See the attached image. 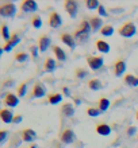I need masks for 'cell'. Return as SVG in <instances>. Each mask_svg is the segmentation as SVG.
Instances as JSON below:
<instances>
[{
  "label": "cell",
  "mask_w": 138,
  "mask_h": 148,
  "mask_svg": "<svg viewBox=\"0 0 138 148\" xmlns=\"http://www.w3.org/2000/svg\"><path fill=\"white\" fill-rule=\"evenodd\" d=\"M92 28H91V23H89V20H81L79 24V27L75 30V36L76 40H79V42H85L88 38H89V34H91Z\"/></svg>",
  "instance_id": "obj_1"
},
{
  "label": "cell",
  "mask_w": 138,
  "mask_h": 148,
  "mask_svg": "<svg viewBox=\"0 0 138 148\" xmlns=\"http://www.w3.org/2000/svg\"><path fill=\"white\" fill-rule=\"evenodd\" d=\"M135 32H137V27H135V24L133 23V22H126L122 27L119 28V35L125 36V38L134 36Z\"/></svg>",
  "instance_id": "obj_2"
},
{
  "label": "cell",
  "mask_w": 138,
  "mask_h": 148,
  "mask_svg": "<svg viewBox=\"0 0 138 148\" xmlns=\"http://www.w3.org/2000/svg\"><path fill=\"white\" fill-rule=\"evenodd\" d=\"M58 137H60V141L64 143V144H72L76 140V133L71 128H65L60 132Z\"/></svg>",
  "instance_id": "obj_3"
},
{
  "label": "cell",
  "mask_w": 138,
  "mask_h": 148,
  "mask_svg": "<svg viewBox=\"0 0 138 148\" xmlns=\"http://www.w3.org/2000/svg\"><path fill=\"white\" fill-rule=\"evenodd\" d=\"M16 12V5L14 3H3L0 5V15L3 18H12Z\"/></svg>",
  "instance_id": "obj_4"
},
{
  "label": "cell",
  "mask_w": 138,
  "mask_h": 148,
  "mask_svg": "<svg viewBox=\"0 0 138 148\" xmlns=\"http://www.w3.org/2000/svg\"><path fill=\"white\" fill-rule=\"evenodd\" d=\"M87 63L91 70H99V69H102L104 61H103L102 57H98V55H88Z\"/></svg>",
  "instance_id": "obj_5"
},
{
  "label": "cell",
  "mask_w": 138,
  "mask_h": 148,
  "mask_svg": "<svg viewBox=\"0 0 138 148\" xmlns=\"http://www.w3.org/2000/svg\"><path fill=\"white\" fill-rule=\"evenodd\" d=\"M64 8H65V11L68 12V15L71 16V18H76L77 11H79V5H77L76 1H73V0H67V1L64 3Z\"/></svg>",
  "instance_id": "obj_6"
},
{
  "label": "cell",
  "mask_w": 138,
  "mask_h": 148,
  "mask_svg": "<svg viewBox=\"0 0 138 148\" xmlns=\"http://www.w3.org/2000/svg\"><path fill=\"white\" fill-rule=\"evenodd\" d=\"M3 104L6 106H8V108H15V106H18V104H19V97H18L16 94L10 92V93H7L4 96Z\"/></svg>",
  "instance_id": "obj_7"
},
{
  "label": "cell",
  "mask_w": 138,
  "mask_h": 148,
  "mask_svg": "<svg viewBox=\"0 0 138 148\" xmlns=\"http://www.w3.org/2000/svg\"><path fill=\"white\" fill-rule=\"evenodd\" d=\"M50 45H51L50 35H47V34H42V35L38 38V49H40L41 53H45V51L49 49Z\"/></svg>",
  "instance_id": "obj_8"
},
{
  "label": "cell",
  "mask_w": 138,
  "mask_h": 148,
  "mask_svg": "<svg viewBox=\"0 0 138 148\" xmlns=\"http://www.w3.org/2000/svg\"><path fill=\"white\" fill-rule=\"evenodd\" d=\"M60 39H61V42L65 43L71 50H73L76 47V39H75V36H73V34H71V32H62V34L60 35Z\"/></svg>",
  "instance_id": "obj_9"
},
{
  "label": "cell",
  "mask_w": 138,
  "mask_h": 148,
  "mask_svg": "<svg viewBox=\"0 0 138 148\" xmlns=\"http://www.w3.org/2000/svg\"><path fill=\"white\" fill-rule=\"evenodd\" d=\"M61 24H62V18L58 12H50V15H49V26L51 28H58L61 27Z\"/></svg>",
  "instance_id": "obj_10"
},
{
  "label": "cell",
  "mask_w": 138,
  "mask_h": 148,
  "mask_svg": "<svg viewBox=\"0 0 138 148\" xmlns=\"http://www.w3.org/2000/svg\"><path fill=\"white\" fill-rule=\"evenodd\" d=\"M45 94H46V88H45L41 82H37L35 85L33 86V90H31L30 97L31 98H41V97H44Z\"/></svg>",
  "instance_id": "obj_11"
},
{
  "label": "cell",
  "mask_w": 138,
  "mask_h": 148,
  "mask_svg": "<svg viewBox=\"0 0 138 148\" xmlns=\"http://www.w3.org/2000/svg\"><path fill=\"white\" fill-rule=\"evenodd\" d=\"M19 42H20V36L18 35L16 32H14V34L11 35V39H10L8 42L4 43V46H3V51H7V53H8V51H11L12 49H14V47H15Z\"/></svg>",
  "instance_id": "obj_12"
},
{
  "label": "cell",
  "mask_w": 138,
  "mask_h": 148,
  "mask_svg": "<svg viewBox=\"0 0 138 148\" xmlns=\"http://www.w3.org/2000/svg\"><path fill=\"white\" fill-rule=\"evenodd\" d=\"M37 8H38V5H37V1H34V0H24L23 3L20 4V10L23 12H26V14L35 12Z\"/></svg>",
  "instance_id": "obj_13"
},
{
  "label": "cell",
  "mask_w": 138,
  "mask_h": 148,
  "mask_svg": "<svg viewBox=\"0 0 138 148\" xmlns=\"http://www.w3.org/2000/svg\"><path fill=\"white\" fill-rule=\"evenodd\" d=\"M37 139V133L35 131H33L31 128H26L22 131V140L26 143H33Z\"/></svg>",
  "instance_id": "obj_14"
},
{
  "label": "cell",
  "mask_w": 138,
  "mask_h": 148,
  "mask_svg": "<svg viewBox=\"0 0 138 148\" xmlns=\"http://www.w3.org/2000/svg\"><path fill=\"white\" fill-rule=\"evenodd\" d=\"M125 71H126V62L123 59H118L114 63V74L117 77H121L125 74Z\"/></svg>",
  "instance_id": "obj_15"
},
{
  "label": "cell",
  "mask_w": 138,
  "mask_h": 148,
  "mask_svg": "<svg viewBox=\"0 0 138 148\" xmlns=\"http://www.w3.org/2000/svg\"><path fill=\"white\" fill-rule=\"evenodd\" d=\"M89 23H91L92 32H98L103 28V20L100 16H92L89 19Z\"/></svg>",
  "instance_id": "obj_16"
},
{
  "label": "cell",
  "mask_w": 138,
  "mask_h": 148,
  "mask_svg": "<svg viewBox=\"0 0 138 148\" xmlns=\"http://www.w3.org/2000/svg\"><path fill=\"white\" fill-rule=\"evenodd\" d=\"M0 117H1V121L4 124H10L14 121V113H12V109H1L0 110Z\"/></svg>",
  "instance_id": "obj_17"
},
{
  "label": "cell",
  "mask_w": 138,
  "mask_h": 148,
  "mask_svg": "<svg viewBox=\"0 0 138 148\" xmlns=\"http://www.w3.org/2000/svg\"><path fill=\"white\" fill-rule=\"evenodd\" d=\"M61 113H62V116H65V117H72L75 114V106L72 105L71 102H65V104H62V106H61Z\"/></svg>",
  "instance_id": "obj_18"
},
{
  "label": "cell",
  "mask_w": 138,
  "mask_h": 148,
  "mask_svg": "<svg viewBox=\"0 0 138 148\" xmlns=\"http://www.w3.org/2000/svg\"><path fill=\"white\" fill-rule=\"evenodd\" d=\"M123 82L130 88H137L138 86V77H135L134 74H126L123 77Z\"/></svg>",
  "instance_id": "obj_19"
},
{
  "label": "cell",
  "mask_w": 138,
  "mask_h": 148,
  "mask_svg": "<svg viewBox=\"0 0 138 148\" xmlns=\"http://www.w3.org/2000/svg\"><path fill=\"white\" fill-rule=\"evenodd\" d=\"M55 67H57L55 61L51 58V57H47L45 63H44V70L46 71V73H53V71L55 70Z\"/></svg>",
  "instance_id": "obj_20"
},
{
  "label": "cell",
  "mask_w": 138,
  "mask_h": 148,
  "mask_svg": "<svg viewBox=\"0 0 138 148\" xmlns=\"http://www.w3.org/2000/svg\"><path fill=\"white\" fill-rule=\"evenodd\" d=\"M95 129H96V132H98L100 136H108L111 133V127L107 124H98Z\"/></svg>",
  "instance_id": "obj_21"
},
{
  "label": "cell",
  "mask_w": 138,
  "mask_h": 148,
  "mask_svg": "<svg viewBox=\"0 0 138 148\" xmlns=\"http://www.w3.org/2000/svg\"><path fill=\"white\" fill-rule=\"evenodd\" d=\"M53 53H54V57L58 59L60 62H64V61L67 59V54H65V51H64L60 46H53Z\"/></svg>",
  "instance_id": "obj_22"
},
{
  "label": "cell",
  "mask_w": 138,
  "mask_h": 148,
  "mask_svg": "<svg viewBox=\"0 0 138 148\" xmlns=\"http://www.w3.org/2000/svg\"><path fill=\"white\" fill-rule=\"evenodd\" d=\"M47 101L51 105H55V104H60L62 101V94L61 93H51L47 96Z\"/></svg>",
  "instance_id": "obj_23"
},
{
  "label": "cell",
  "mask_w": 138,
  "mask_h": 148,
  "mask_svg": "<svg viewBox=\"0 0 138 148\" xmlns=\"http://www.w3.org/2000/svg\"><path fill=\"white\" fill-rule=\"evenodd\" d=\"M96 49H98V51H100V53H103V54H106V53H110V45L107 42H104V40H96Z\"/></svg>",
  "instance_id": "obj_24"
},
{
  "label": "cell",
  "mask_w": 138,
  "mask_h": 148,
  "mask_svg": "<svg viewBox=\"0 0 138 148\" xmlns=\"http://www.w3.org/2000/svg\"><path fill=\"white\" fill-rule=\"evenodd\" d=\"M108 108H110V100L106 97H102L98 102V109L100 110V112H104V110H107Z\"/></svg>",
  "instance_id": "obj_25"
},
{
  "label": "cell",
  "mask_w": 138,
  "mask_h": 148,
  "mask_svg": "<svg viewBox=\"0 0 138 148\" xmlns=\"http://www.w3.org/2000/svg\"><path fill=\"white\" fill-rule=\"evenodd\" d=\"M88 88L91 90H100L102 89V82L99 81L98 78H92V79H89V82H88Z\"/></svg>",
  "instance_id": "obj_26"
},
{
  "label": "cell",
  "mask_w": 138,
  "mask_h": 148,
  "mask_svg": "<svg viewBox=\"0 0 138 148\" xmlns=\"http://www.w3.org/2000/svg\"><path fill=\"white\" fill-rule=\"evenodd\" d=\"M11 35H12V34H10L8 26L6 23H3V24H1V38L4 39V42H8V40L11 39Z\"/></svg>",
  "instance_id": "obj_27"
},
{
  "label": "cell",
  "mask_w": 138,
  "mask_h": 148,
  "mask_svg": "<svg viewBox=\"0 0 138 148\" xmlns=\"http://www.w3.org/2000/svg\"><path fill=\"white\" fill-rule=\"evenodd\" d=\"M100 34L103 36H111L114 34V27L111 26V24H106V26H103V28L100 30Z\"/></svg>",
  "instance_id": "obj_28"
},
{
  "label": "cell",
  "mask_w": 138,
  "mask_h": 148,
  "mask_svg": "<svg viewBox=\"0 0 138 148\" xmlns=\"http://www.w3.org/2000/svg\"><path fill=\"white\" fill-rule=\"evenodd\" d=\"M28 59V54L27 53H24V51H19V53H16L15 54V61L16 62H26Z\"/></svg>",
  "instance_id": "obj_29"
},
{
  "label": "cell",
  "mask_w": 138,
  "mask_h": 148,
  "mask_svg": "<svg viewBox=\"0 0 138 148\" xmlns=\"http://www.w3.org/2000/svg\"><path fill=\"white\" fill-rule=\"evenodd\" d=\"M31 26L34 28H41V26H42V19H41L40 15H33L31 18Z\"/></svg>",
  "instance_id": "obj_30"
},
{
  "label": "cell",
  "mask_w": 138,
  "mask_h": 148,
  "mask_svg": "<svg viewBox=\"0 0 138 148\" xmlns=\"http://www.w3.org/2000/svg\"><path fill=\"white\" fill-rule=\"evenodd\" d=\"M26 92H27V84L26 82H23V84H20L19 86H18V93H16V96L18 97H22L23 98L24 96H26Z\"/></svg>",
  "instance_id": "obj_31"
},
{
  "label": "cell",
  "mask_w": 138,
  "mask_h": 148,
  "mask_svg": "<svg viewBox=\"0 0 138 148\" xmlns=\"http://www.w3.org/2000/svg\"><path fill=\"white\" fill-rule=\"evenodd\" d=\"M85 5H87L88 10H95V8L100 7V3H99L98 0H87V1H85Z\"/></svg>",
  "instance_id": "obj_32"
},
{
  "label": "cell",
  "mask_w": 138,
  "mask_h": 148,
  "mask_svg": "<svg viewBox=\"0 0 138 148\" xmlns=\"http://www.w3.org/2000/svg\"><path fill=\"white\" fill-rule=\"evenodd\" d=\"M100 113H102V112H100L98 108H94V106H89V108H87V114L89 117H98Z\"/></svg>",
  "instance_id": "obj_33"
},
{
  "label": "cell",
  "mask_w": 138,
  "mask_h": 148,
  "mask_svg": "<svg viewBox=\"0 0 138 148\" xmlns=\"http://www.w3.org/2000/svg\"><path fill=\"white\" fill-rule=\"evenodd\" d=\"M88 75V71L85 70V69H83V67H77L76 69V77L79 78V79H83V78H85Z\"/></svg>",
  "instance_id": "obj_34"
},
{
  "label": "cell",
  "mask_w": 138,
  "mask_h": 148,
  "mask_svg": "<svg viewBox=\"0 0 138 148\" xmlns=\"http://www.w3.org/2000/svg\"><path fill=\"white\" fill-rule=\"evenodd\" d=\"M7 136H8V132L6 129H1V131H0V144H3L4 141H6Z\"/></svg>",
  "instance_id": "obj_35"
},
{
  "label": "cell",
  "mask_w": 138,
  "mask_h": 148,
  "mask_svg": "<svg viewBox=\"0 0 138 148\" xmlns=\"http://www.w3.org/2000/svg\"><path fill=\"white\" fill-rule=\"evenodd\" d=\"M38 47H35V46H31L30 47V53H31V55H33V58H37L38 57Z\"/></svg>",
  "instance_id": "obj_36"
},
{
  "label": "cell",
  "mask_w": 138,
  "mask_h": 148,
  "mask_svg": "<svg viewBox=\"0 0 138 148\" xmlns=\"http://www.w3.org/2000/svg\"><path fill=\"white\" fill-rule=\"evenodd\" d=\"M98 12H99V15H100V16H107V11H106V8L103 7L102 4H100V7L98 8Z\"/></svg>",
  "instance_id": "obj_37"
},
{
  "label": "cell",
  "mask_w": 138,
  "mask_h": 148,
  "mask_svg": "<svg viewBox=\"0 0 138 148\" xmlns=\"http://www.w3.org/2000/svg\"><path fill=\"white\" fill-rule=\"evenodd\" d=\"M135 132H137V128H135V127H129V128H127V135H129V136H134Z\"/></svg>",
  "instance_id": "obj_38"
},
{
  "label": "cell",
  "mask_w": 138,
  "mask_h": 148,
  "mask_svg": "<svg viewBox=\"0 0 138 148\" xmlns=\"http://www.w3.org/2000/svg\"><path fill=\"white\" fill-rule=\"evenodd\" d=\"M22 120H23V116H22V114H16V116L14 117V121H12V123H14V124H18V123H20Z\"/></svg>",
  "instance_id": "obj_39"
},
{
  "label": "cell",
  "mask_w": 138,
  "mask_h": 148,
  "mask_svg": "<svg viewBox=\"0 0 138 148\" xmlns=\"http://www.w3.org/2000/svg\"><path fill=\"white\" fill-rule=\"evenodd\" d=\"M62 90H64V93L67 94V96H69V89H68V88H62Z\"/></svg>",
  "instance_id": "obj_40"
},
{
  "label": "cell",
  "mask_w": 138,
  "mask_h": 148,
  "mask_svg": "<svg viewBox=\"0 0 138 148\" xmlns=\"http://www.w3.org/2000/svg\"><path fill=\"white\" fill-rule=\"evenodd\" d=\"M28 148H37V145H35V144H33V145H30Z\"/></svg>",
  "instance_id": "obj_41"
},
{
  "label": "cell",
  "mask_w": 138,
  "mask_h": 148,
  "mask_svg": "<svg viewBox=\"0 0 138 148\" xmlns=\"http://www.w3.org/2000/svg\"><path fill=\"white\" fill-rule=\"evenodd\" d=\"M135 117H137V120H138V110H137V114H135Z\"/></svg>",
  "instance_id": "obj_42"
}]
</instances>
